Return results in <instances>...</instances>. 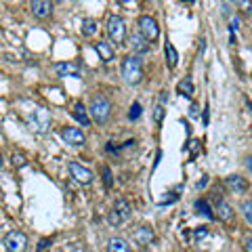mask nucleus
<instances>
[{
    "label": "nucleus",
    "instance_id": "obj_1",
    "mask_svg": "<svg viewBox=\"0 0 252 252\" xmlns=\"http://www.w3.org/2000/svg\"><path fill=\"white\" fill-rule=\"evenodd\" d=\"M122 76L128 84H139L143 80V63L139 55H126L122 61Z\"/></svg>",
    "mask_w": 252,
    "mask_h": 252
},
{
    "label": "nucleus",
    "instance_id": "obj_2",
    "mask_svg": "<svg viewBox=\"0 0 252 252\" xmlns=\"http://www.w3.org/2000/svg\"><path fill=\"white\" fill-rule=\"evenodd\" d=\"M89 114L93 118V122H97V124H105L109 120V116H112V103H109V99L105 94H94L89 105Z\"/></svg>",
    "mask_w": 252,
    "mask_h": 252
},
{
    "label": "nucleus",
    "instance_id": "obj_3",
    "mask_svg": "<svg viewBox=\"0 0 252 252\" xmlns=\"http://www.w3.org/2000/svg\"><path fill=\"white\" fill-rule=\"evenodd\" d=\"M28 124H30V128L34 130V132H40V135H44V132L49 130V126H51V114H49V109L36 107L34 112H30Z\"/></svg>",
    "mask_w": 252,
    "mask_h": 252
},
{
    "label": "nucleus",
    "instance_id": "obj_4",
    "mask_svg": "<svg viewBox=\"0 0 252 252\" xmlns=\"http://www.w3.org/2000/svg\"><path fill=\"white\" fill-rule=\"evenodd\" d=\"M130 215H132V208H130V204L126 202L124 198H118L116 202H114V208L109 210V223H112L114 227H118V225H124L126 220L130 219Z\"/></svg>",
    "mask_w": 252,
    "mask_h": 252
},
{
    "label": "nucleus",
    "instance_id": "obj_5",
    "mask_svg": "<svg viewBox=\"0 0 252 252\" xmlns=\"http://www.w3.org/2000/svg\"><path fill=\"white\" fill-rule=\"evenodd\" d=\"M2 244L9 252H26L28 250V235L23 231H9L2 238Z\"/></svg>",
    "mask_w": 252,
    "mask_h": 252
},
{
    "label": "nucleus",
    "instance_id": "obj_6",
    "mask_svg": "<svg viewBox=\"0 0 252 252\" xmlns=\"http://www.w3.org/2000/svg\"><path fill=\"white\" fill-rule=\"evenodd\" d=\"M139 34L147 38L149 42L158 40V36H160V28H158V21L154 17H149V15H143V17H139Z\"/></svg>",
    "mask_w": 252,
    "mask_h": 252
},
{
    "label": "nucleus",
    "instance_id": "obj_7",
    "mask_svg": "<svg viewBox=\"0 0 252 252\" xmlns=\"http://www.w3.org/2000/svg\"><path fill=\"white\" fill-rule=\"evenodd\" d=\"M107 34L109 38H112V42H124L126 38V26H124V19L118 17V15H114V17H109L107 21Z\"/></svg>",
    "mask_w": 252,
    "mask_h": 252
},
{
    "label": "nucleus",
    "instance_id": "obj_8",
    "mask_svg": "<svg viewBox=\"0 0 252 252\" xmlns=\"http://www.w3.org/2000/svg\"><path fill=\"white\" fill-rule=\"evenodd\" d=\"M215 217H219V220H223V223H233L235 219V210L227 204L223 198H217L215 200Z\"/></svg>",
    "mask_w": 252,
    "mask_h": 252
},
{
    "label": "nucleus",
    "instance_id": "obj_9",
    "mask_svg": "<svg viewBox=\"0 0 252 252\" xmlns=\"http://www.w3.org/2000/svg\"><path fill=\"white\" fill-rule=\"evenodd\" d=\"M61 137L65 143L69 145H74V147H80L86 143V139H84V132L80 128H74V126H65V128L61 130Z\"/></svg>",
    "mask_w": 252,
    "mask_h": 252
},
{
    "label": "nucleus",
    "instance_id": "obj_10",
    "mask_svg": "<svg viewBox=\"0 0 252 252\" xmlns=\"http://www.w3.org/2000/svg\"><path fill=\"white\" fill-rule=\"evenodd\" d=\"M132 240H135V244L139 248H147L149 244L156 240V233H154L152 227L143 225V227H139V229H135V233H132Z\"/></svg>",
    "mask_w": 252,
    "mask_h": 252
},
{
    "label": "nucleus",
    "instance_id": "obj_11",
    "mask_svg": "<svg viewBox=\"0 0 252 252\" xmlns=\"http://www.w3.org/2000/svg\"><path fill=\"white\" fill-rule=\"evenodd\" d=\"M67 168H69L72 177L78 181V183H82V185H91V183H93V172H91L89 168L80 166L78 162H69V164H67Z\"/></svg>",
    "mask_w": 252,
    "mask_h": 252
},
{
    "label": "nucleus",
    "instance_id": "obj_12",
    "mask_svg": "<svg viewBox=\"0 0 252 252\" xmlns=\"http://www.w3.org/2000/svg\"><path fill=\"white\" fill-rule=\"evenodd\" d=\"M30 9H32V13H34V17L46 19L53 13V4H51V0H32Z\"/></svg>",
    "mask_w": 252,
    "mask_h": 252
},
{
    "label": "nucleus",
    "instance_id": "obj_13",
    "mask_svg": "<svg viewBox=\"0 0 252 252\" xmlns=\"http://www.w3.org/2000/svg\"><path fill=\"white\" fill-rule=\"evenodd\" d=\"M55 72H57L59 76H72V78H82V67L78 65V63H57L55 65Z\"/></svg>",
    "mask_w": 252,
    "mask_h": 252
},
{
    "label": "nucleus",
    "instance_id": "obj_14",
    "mask_svg": "<svg viewBox=\"0 0 252 252\" xmlns=\"http://www.w3.org/2000/svg\"><path fill=\"white\" fill-rule=\"evenodd\" d=\"M225 187L229 189L231 193H244L248 189V183H246V179L240 175H229L225 179Z\"/></svg>",
    "mask_w": 252,
    "mask_h": 252
},
{
    "label": "nucleus",
    "instance_id": "obj_15",
    "mask_svg": "<svg viewBox=\"0 0 252 252\" xmlns=\"http://www.w3.org/2000/svg\"><path fill=\"white\" fill-rule=\"evenodd\" d=\"M130 44H132V49H135V55H145L149 53V49H152V42L147 40V38H143L141 34H132L130 38Z\"/></svg>",
    "mask_w": 252,
    "mask_h": 252
},
{
    "label": "nucleus",
    "instance_id": "obj_16",
    "mask_svg": "<svg viewBox=\"0 0 252 252\" xmlns=\"http://www.w3.org/2000/svg\"><path fill=\"white\" fill-rule=\"evenodd\" d=\"M72 114H74V118L78 122H80L82 126H91V114H89V109L84 107V103H80V101H78V103L74 105V109H72Z\"/></svg>",
    "mask_w": 252,
    "mask_h": 252
},
{
    "label": "nucleus",
    "instance_id": "obj_17",
    "mask_svg": "<svg viewBox=\"0 0 252 252\" xmlns=\"http://www.w3.org/2000/svg\"><path fill=\"white\" fill-rule=\"evenodd\" d=\"M94 51L99 53V57L103 59L105 63H112L114 57H116V55H114V49H112V46H109L107 42H97V44H94Z\"/></svg>",
    "mask_w": 252,
    "mask_h": 252
},
{
    "label": "nucleus",
    "instance_id": "obj_18",
    "mask_svg": "<svg viewBox=\"0 0 252 252\" xmlns=\"http://www.w3.org/2000/svg\"><path fill=\"white\" fill-rule=\"evenodd\" d=\"M107 252H132V250L122 238H112L107 244Z\"/></svg>",
    "mask_w": 252,
    "mask_h": 252
},
{
    "label": "nucleus",
    "instance_id": "obj_19",
    "mask_svg": "<svg viewBox=\"0 0 252 252\" xmlns=\"http://www.w3.org/2000/svg\"><path fill=\"white\" fill-rule=\"evenodd\" d=\"M166 63H168V67L170 69H175L177 67V63H179V53H177V49H175V44H166Z\"/></svg>",
    "mask_w": 252,
    "mask_h": 252
},
{
    "label": "nucleus",
    "instance_id": "obj_20",
    "mask_svg": "<svg viewBox=\"0 0 252 252\" xmlns=\"http://www.w3.org/2000/svg\"><path fill=\"white\" fill-rule=\"evenodd\" d=\"M177 89H179V93L183 94V97H187V99H189V97L193 94V82H191V78H183V80L179 82Z\"/></svg>",
    "mask_w": 252,
    "mask_h": 252
},
{
    "label": "nucleus",
    "instance_id": "obj_21",
    "mask_svg": "<svg viewBox=\"0 0 252 252\" xmlns=\"http://www.w3.org/2000/svg\"><path fill=\"white\" fill-rule=\"evenodd\" d=\"M82 34H84L86 38L97 34V21H94V19H84V21H82Z\"/></svg>",
    "mask_w": 252,
    "mask_h": 252
},
{
    "label": "nucleus",
    "instance_id": "obj_22",
    "mask_svg": "<svg viewBox=\"0 0 252 252\" xmlns=\"http://www.w3.org/2000/svg\"><path fill=\"white\" fill-rule=\"evenodd\" d=\"M195 208H198L200 215L208 217V219H215V212L210 210V206H208V202H206V200H198V202H195Z\"/></svg>",
    "mask_w": 252,
    "mask_h": 252
},
{
    "label": "nucleus",
    "instance_id": "obj_23",
    "mask_svg": "<svg viewBox=\"0 0 252 252\" xmlns=\"http://www.w3.org/2000/svg\"><path fill=\"white\" fill-rule=\"evenodd\" d=\"M233 4L238 6L242 13L246 15H252V0H233Z\"/></svg>",
    "mask_w": 252,
    "mask_h": 252
},
{
    "label": "nucleus",
    "instance_id": "obj_24",
    "mask_svg": "<svg viewBox=\"0 0 252 252\" xmlns=\"http://www.w3.org/2000/svg\"><path fill=\"white\" fill-rule=\"evenodd\" d=\"M242 212H244V219H246V223L252 225V200L242 204Z\"/></svg>",
    "mask_w": 252,
    "mask_h": 252
},
{
    "label": "nucleus",
    "instance_id": "obj_25",
    "mask_svg": "<svg viewBox=\"0 0 252 252\" xmlns=\"http://www.w3.org/2000/svg\"><path fill=\"white\" fill-rule=\"evenodd\" d=\"M162 120H164V103H158L154 107V122L156 124H162Z\"/></svg>",
    "mask_w": 252,
    "mask_h": 252
},
{
    "label": "nucleus",
    "instance_id": "obj_26",
    "mask_svg": "<svg viewBox=\"0 0 252 252\" xmlns=\"http://www.w3.org/2000/svg\"><path fill=\"white\" fill-rule=\"evenodd\" d=\"M128 118H130V120H139V118H141V103H132L130 105Z\"/></svg>",
    "mask_w": 252,
    "mask_h": 252
},
{
    "label": "nucleus",
    "instance_id": "obj_27",
    "mask_svg": "<svg viewBox=\"0 0 252 252\" xmlns=\"http://www.w3.org/2000/svg\"><path fill=\"white\" fill-rule=\"evenodd\" d=\"M103 181H105V187H112L114 185V177H112V170L107 166H103Z\"/></svg>",
    "mask_w": 252,
    "mask_h": 252
},
{
    "label": "nucleus",
    "instance_id": "obj_28",
    "mask_svg": "<svg viewBox=\"0 0 252 252\" xmlns=\"http://www.w3.org/2000/svg\"><path fill=\"white\" fill-rule=\"evenodd\" d=\"M13 164H15V166H26V164H28V160H26V156H21V154H13Z\"/></svg>",
    "mask_w": 252,
    "mask_h": 252
},
{
    "label": "nucleus",
    "instance_id": "obj_29",
    "mask_svg": "<svg viewBox=\"0 0 252 252\" xmlns=\"http://www.w3.org/2000/svg\"><path fill=\"white\" fill-rule=\"evenodd\" d=\"M206 233H208V229H206V227H202V229H198V231H195V240H202V238H206Z\"/></svg>",
    "mask_w": 252,
    "mask_h": 252
},
{
    "label": "nucleus",
    "instance_id": "obj_30",
    "mask_svg": "<svg viewBox=\"0 0 252 252\" xmlns=\"http://www.w3.org/2000/svg\"><path fill=\"white\" fill-rule=\"evenodd\" d=\"M244 252H252V238L244 240Z\"/></svg>",
    "mask_w": 252,
    "mask_h": 252
},
{
    "label": "nucleus",
    "instance_id": "obj_31",
    "mask_svg": "<svg viewBox=\"0 0 252 252\" xmlns=\"http://www.w3.org/2000/svg\"><path fill=\"white\" fill-rule=\"evenodd\" d=\"M46 246H49V240H42V242H40V246H38V250L44 252V250H46Z\"/></svg>",
    "mask_w": 252,
    "mask_h": 252
},
{
    "label": "nucleus",
    "instance_id": "obj_32",
    "mask_svg": "<svg viewBox=\"0 0 252 252\" xmlns=\"http://www.w3.org/2000/svg\"><path fill=\"white\" fill-rule=\"evenodd\" d=\"M189 114H191V116H198V105H191V109H189Z\"/></svg>",
    "mask_w": 252,
    "mask_h": 252
},
{
    "label": "nucleus",
    "instance_id": "obj_33",
    "mask_svg": "<svg viewBox=\"0 0 252 252\" xmlns=\"http://www.w3.org/2000/svg\"><path fill=\"white\" fill-rule=\"evenodd\" d=\"M246 168L250 170V175H252V158H248V160H246Z\"/></svg>",
    "mask_w": 252,
    "mask_h": 252
},
{
    "label": "nucleus",
    "instance_id": "obj_34",
    "mask_svg": "<svg viewBox=\"0 0 252 252\" xmlns=\"http://www.w3.org/2000/svg\"><path fill=\"white\" fill-rule=\"evenodd\" d=\"M2 164H4V160H2V154H0V168H2Z\"/></svg>",
    "mask_w": 252,
    "mask_h": 252
}]
</instances>
